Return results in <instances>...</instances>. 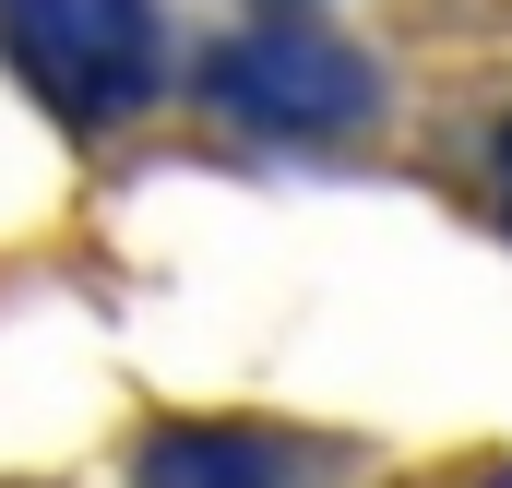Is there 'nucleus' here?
Returning <instances> with one entry per match:
<instances>
[{"mask_svg":"<svg viewBox=\"0 0 512 488\" xmlns=\"http://www.w3.org/2000/svg\"><path fill=\"white\" fill-rule=\"evenodd\" d=\"M0 60L48 120L120 131L167 84V24L155 0H0Z\"/></svg>","mask_w":512,"mask_h":488,"instance_id":"obj_1","label":"nucleus"},{"mask_svg":"<svg viewBox=\"0 0 512 488\" xmlns=\"http://www.w3.org/2000/svg\"><path fill=\"white\" fill-rule=\"evenodd\" d=\"M334 453L274 417H167L131 441V488H322Z\"/></svg>","mask_w":512,"mask_h":488,"instance_id":"obj_3","label":"nucleus"},{"mask_svg":"<svg viewBox=\"0 0 512 488\" xmlns=\"http://www.w3.org/2000/svg\"><path fill=\"white\" fill-rule=\"evenodd\" d=\"M203 96H215L239 131H262V143H358V131L382 120L370 48L334 36V24H298V12L239 24V36L203 60Z\"/></svg>","mask_w":512,"mask_h":488,"instance_id":"obj_2","label":"nucleus"}]
</instances>
